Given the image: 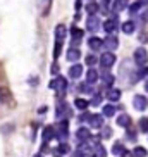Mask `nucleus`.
Segmentation results:
<instances>
[{
  "instance_id": "obj_1",
  "label": "nucleus",
  "mask_w": 148,
  "mask_h": 157,
  "mask_svg": "<svg viewBox=\"0 0 148 157\" xmlns=\"http://www.w3.org/2000/svg\"><path fill=\"white\" fill-rule=\"evenodd\" d=\"M0 104H12V92L7 86H0Z\"/></svg>"
},
{
  "instance_id": "obj_2",
  "label": "nucleus",
  "mask_w": 148,
  "mask_h": 157,
  "mask_svg": "<svg viewBox=\"0 0 148 157\" xmlns=\"http://www.w3.org/2000/svg\"><path fill=\"white\" fill-rule=\"evenodd\" d=\"M50 5H52V0H40V12H42V16L48 14Z\"/></svg>"
}]
</instances>
